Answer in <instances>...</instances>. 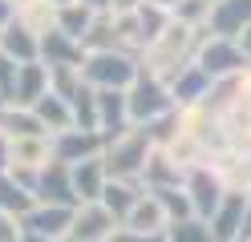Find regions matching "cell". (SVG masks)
<instances>
[{
  "label": "cell",
  "instance_id": "obj_1",
  "mask_svg": "<svg viewBox=\"0 0 251 242\" xmlns=\"http://www.w3.org/2000/svg\"><path fill=\"white\" fill-rule=\"evenodd\" d=\"M207 37H211V28H191L182 21H170L162 37L154 44H146V53L138 57L142 61V73H150V77H158V81L170 85L186 65H195V57H199V48H202Z\"/></svg>",
  "mask_w": 251,
  "mask_h": 242
},
{
  "label": "cell",
  "instance_id": "obj_2",
  "mask_svg": "<svg viewBox=\"0 0 251 242\" xmlns=\"http://www.w3.org/2000/svg\"><path fill=\"white\" fill-rule=\"evenodd\" d=\"M158 150V145L150 141V133L142 125H134V129H126V133L118 137H109L105 141V170L109 177H130V182H142V174H146V161L150 154Z\"/></svg>",
  "mask_w": 251,
  "mask_h": 242
},
{
  "label": "cell",
  "instance_id": "obj_3",
  "mask_svg": "<svg viewBox=\"0 0 251 242\" xmlns=\"http://www.w3.org/2000/svg\"><path fill=\"white\" fill-rule=\"evenodd\" d=\"M138 73H142V61L134 53H122V48H109V53H89L81 65V77L93 89H130Z\"/></svg>",
  "mask_w": 251,
  "mask_h": 242
},
{
  "label": "cell",
  "instance_id": "obj_4",
  "mask_svg": "<svg viewBox=\"0 0 251 242\" xmlns=\"http://www.w3.org/2000/svg\"><path fill=\"white\" fill-rule=\"evenodd\" d=\"M126 97H130V117H134V125H150V121H158L162 113L178 109L170 85L158 81V77H150V73H138V81L126 89Z\"/></svg>",
  "mask_w": 251,
  "mask_h": 242
},
{
  "label": "cell",
  "instance_id": "obj_5",
  "mask_svg": "<svg viewBox=\"0 0 251 242\" xmlns=\"http://www.w3.org/2000/svg\"><path fill=\"white\" fill-rule=\"evenodd\" d=\"M202 69L211 73V81H223V77H239L243 69H247V57H243V48H239V41H231V37H211L202 41V48H199V57H195Z\"/></svg>",
  "mask_w": 251,
  "mask_h": 242
},
{
  "label": "cell",
  "instance_id": "obj_6",
  "mask_svg": "<svg viewBox=\"0 0 251 242\" xmlns=\"http://www.w3.org/2000/svg\"><path fill=\"white\" fill-rule=\"evenodd\" d=\"M182 190L191 194V206H195L199 218H211L215 210H219V202L227 198V182L207 166V161H202V166H195V170H186Z\"/></svg>",
  "mask_w": 251,
  "mask_h": 242
},
{
  "label": "cell",
  "instance_id": "obj_7",
  "mask_svg": "<svg viewBox=\"0 0 251 242\" xmlns=\"http://www.w3.org/2000/svg\"><path fill=\"white\" fill-rule=\"evenodd\" d=\"M105 154V133H98V129H61V133H53V157L57 161H69V166H77V161H89V157H101Z\"/></svg>",
  "mask_w": 251,
  "mask_h": 242
},
{
  "label": "cell",
  "instance_id": "obj_8",
  "mask_svg": "<svg viewBox=\"0 0 251 242\" xmlns=\"http://www.w3.org/2000/svg\"><path fill=\"white\" fill-rule=\"evenodd\" d=\"M73 210L77 206H53V202H37L28 214L21 218V226L25 230H37V234H45L49 242H69V234H73Z\"/></svg>",
  "mask_w": 251,
  "mask_h": 242
},
{
  "label": "cell",
  "instance_id": "obj_9",
  "mask_svg": "<svg viewBox=\"0 0 251 242\" xmlns=\"http://www.w3.org/2000/svg\"><path fill=\"white\" fill-rule=\"evenodd\" d=\"M219 242H239L247 238V194L243 190H227V198L219 202V210L207 218Z\"/></svg>",
  "mask_w": 251,
  "mask_h": 242
},
{
  "label": "cell",
  "instance_id": "obj_10",
  "mask_svg": "<svg viewBox=\"0 0 251 242\" xmlns=\"http://www.w3.org/2000/svg\"><path fill=\"white\" fill-rule=\"evenodd\" d=\"M114 230H118V218L105 210V202H77L69 242H98V238H114Z\"/></svg>",
  "mask_w": 251,
  "mask_h": 242
},
{
  "label": "cell",
  "instance_id": "obj_11",
  "mask_svg": "<svg viewBox=\"0 0 251 242\" xmlns=\"http://www.w3.org/2000/svg\"><path fill=\"white\" fill-rule=\"evenodd\" d=\"M37 202H53V206H77V186H73V166L69 161H49L37 177Z\"/></svg>",
  "mask_w": 251,
  "mask_h": 242
},
{
  "label": "cell",
  "instance_id": "obj_12",
  "mask_svg": "<svg viewBox=\"0 0 251 242\" xmlns=\"http://www.w3.org/2000/svg\"><path fill=\"white\" fill-rule=\"evenodd\" d=\"M98 129L109 137L134 129V117H130V97L126 89H98Z\"/></svg>",
  "mask_w": 251,
  "mask_h": 242
},
{
  "label": "cell",
  "instance_id": "obj_13",
  "mask_svg": "<svg viewBox=\"0 0 251 242\" xmlns=\"http://www.w3.org/2000/svg\"><path fill=\"white\" fill-rule=\"evenodd\" d=\"M0 53L12 57L17 65H33V61H41V37H37L25 21L12 16V21L0 28Z\"/></svg>",
  "mask_w": 251,
  "mask_h": 242
},
{
  "label": "cell",
  "instance_id": "obj_14",
  "mask_svg": "<svg viewBox=\"0 0 251 242\" xmlns=\"http://www.w3.org/2000/svg\"><path fill=\"white\" fill-rule=\"evenodd\" d=\"M85 57H89L85 44L77 41V37H69V32H61V28H53V32H45V37H41V61L49 65V69H61V65L81 69Z\"/></svg>",
  "mask_w": 251,
  "mask_h": 242
},
{
  "label": "cell",
  "instance_id": "obj_15",
  "mask_svg": "<svg viewBox=\"0 0 251 242\" xmlns=\"http://www.w3.org/2000/svg\"><path fill=\"white\" fill-rule=\"evenodd\" d=\"M207 28L215 32V37L239 41L243 32L251 28V0H215V12H211Z\"/></svg>",
  "mask_w": 251,
  "mask_h": 242
},
{
  "label": "cell",
  "instance_id": "obj_16",
  "mask_svg": "<svg viewBox=\"0 0 251 242\" xmlns=\"http://www.w3.org/2000/svg\"><path fill=\"white\" fill-rule=\"evenodd\" d=\"M49 89H53V73H49V65H45V61H33V65H21V77H17V85H12V97H8V101H12V105H28V109H33Z\"/></svg>",
  "mask_w": 251,
  "mask_h": 242
},
{
  "label": "cell",
  "instance_id": "obj_17",
  "mask_svg": "<svg viewBox=\"0 0 251 242\" xmlns=\"http://www.w3.org/2000/svg\"><path fill=\"white\" fill-rule=\"evenodd\" d=\"M126 230H138V234H166L170 230V214H166V206L158 202V194H142V202L134 206V214L122 222Z\"/></svg>",
  "mask_w": 251,
  "mask_h": 242
},
{
  "label": "cell",
  "instance_id": "obj_18",
  "mask_svg": "<svg viewBox=\"0 0 251 242\" xmlns=\"http://www.w3.org/2000/svg\"><path fill=\"white\" fill-rule=\"evenodd\" d=\"M211 85H215V81H211V73L202 69L199 61H195V65H186V69H182V73H178L175 81H170V93H175V105H178V109H186V105H199L202 97L211 93Z\"/></svg>",
  "mask_w": 251,
  "mask_h": 242
},
{
  "label": "cell",
  "instance_id": "obj_19",
  "mask_svg": "<svg viewBox=\"0 0 251 242\" xmlns=\"http://www.w3.org/2000/svg\"><path fill=\"white\" fill-rule=\"evenodd\" d=\"M142 194H146V186L142 182H130V177H109V186H105V194H101V202H105V210L118 218V226L134 214V206L142 202Z\"/></svg>",
  "mask_w": 251,
  "mask_h": 242
},
{
  "label": "cell",
  "instance_id": "obj_20",
  "mask_svg": "<svg viewBox=\"0 0 251 242\" xmlns=\"http://www.w3.org/2000/svg\"><path fill=\"white\" fill-rule=\"evenodd\" d=\"M73 186H77V198H81V202H101V194H105V186H109L105 157L77 161V166H73Z\"/></svg>",
  "mask_w": 251,
  "mask_h": 242
},
{
  "label": "cell",
  "instance_id": "obj_21",
  "mask_svg": "<svg viewBox=\"0 0 251 242\" xmlns=\"http://www.w3.org/2000/svg\"><path fill=\"white\" fill-rule=\"evenodd\" d=\"M182 182H186V170H182L166 150H154L150 161H146L142 186H146V190H166V186H182Z\"/></svg>",
  "mask_w": 251,
  "mask_h": 242
},
{
  "label": "cell",
  "instance_id": "obj_22",
  "mask_svg": "<svg viewBox=\"0 0 251 242\" xmlns=\"http://www.w3.org/2000/svg\"><path fill=\"white\" fill-rule=\"evenodd\" d=\"M0 133L4 137H37V133H45V125H41V117H37V109H28V105H0Z\"/></svg>",
  "mask_w": 251,
  "mask_h": 242
},
{
  "label": "cell",
  "instance_id": "obj_23",
  "mask_svg": "<svg viewBox=\"0 0 251 242\" xmlns=\"http://www.w3.org/2000/svg\"><path fill=\"white\" fill-rule=\"evenodd\" d=\"M33 109H37V117H41V125H45V133H49V137H53V133H61V129H73V125H77L73 105H69L61 93H53V89L45 93Z\"/></svg>",
  "mask_w": 251,
  "mask_h": 242
},
{
  "label": "cell",
  "instance_id": "obj_24",
  "mask_svg": "<svg viewBox=\"0 0 251 242\" xmlns=\"http://www.w3.org/2000/svg\"><path fill=\"white\" fill-rule=\"evenodd\" d=\"M98 12H101V8L85 4V0L61 4V8H57V28H61V32H69V37H77V41H85V32L93 28V21H98Z\"/></svg>",
  "mask_w": 251,
  "mask_h": 242
},
{
  "label": "cell",
  "instance_id": "obj_25",
  "mask_svg": "<svg viewBox=\"0 0 251 242\" xmlns=\"http://www.w3.org/2000/svg\"><path fill=\"white\" fill-rule=\"evenodd\" d=\"M85 53H109V48H122V32H118V16L114 12H98L93 28L85 32ZM126 53V48H122Z\"/></svg>",
  "mask_w": 251,
  "mask_h": 242
},
{
  "label": "cell",
  "instance_id": "obj_26",
  "mask_svg": "<svg viewBox=\"0 0 251 242\" xmlns=\"http://www.w3.org/2000/svg\"><path fill=\"white\" fill-rule=\"evenodd\" d=\"M33 206H37V194H33V190H28V186H21L12 174H0V210H4V214L25 218Z\"/></svg>",
  "mask_w": 251,
  "mask_h": 242
},
{
  "label": "cell",
  "instance_id": "obj_27",
  "mask_svg": "<svg viewBox=\"0 0 251 242\" xmlns=\"http://www.w3.org/2000/svg\"><path fill=\"white\" fill-rule=\"evenodd\" d=\"M166 154L175 157L182 170H195V166H202V161H207V141H199L195 133H186V129H182V133L166 145Z\"/></svg>",
  "mask_w": 251,
  "mask_h": 242
},
{
  "label": "cell",
  "instance_id": "obj_28",
  "mask_svg": "<svg viewBox=\"0 0 251 242\" xmlns=\"http://www.w3.org/2000/svg\"><path fill=\"white\" fill-rule=\"evenodd\" d=\"M166 242H219L215 230H211V222L207 218H182V222H170V230H166Z\"/></svg>",
  "mask_w": 251,
  "mask_h": 242
},
{
  "label": "cell",
  "instance_id": "obj_29",
  "mask_svg": "<svg viewBox=\"0 0 251 242\" xmlns=\"http://www.w3.org/2000/svg\"><path fill=\"white\" fill-rule=\"evenodd\" d=\"M146 133H150V141L158 145V150H166L170 141H175L178 133H182V109H170V113H162L158 121H150V125H142Z\"/></svg>",
  "mask_w": 251,
  "mask_h": 242
},
{
  "label": "cell",
  "instance_id": "obj_30",
  "mask_svg": "<svg viewBox=\"0 0 251 242\" xmlns=\"http://www.w3.org/2000/svg\"><path fill=\"white\" fill-rule=\"evenodd\" d=\"M158 194V202L166 206L170 222H182V218H195V206H191V194H186L182 186H166V190H150Z\"/></svg>",
  "mask_w": 251,
  "mask_h": 242
},
{
  "label": "cell",
  "instance_id": "obj_31",
  "mask_svg": "<svg viewBox=\"0 0 251 242\" xmlns=\"http://www.w3.org/2000/svg\"><path fill=\"white\" fill-rule=\"evenodd\" d=\"M211 12H215V0H182V4L175 8V21L191 24V28H207Z\"/></svg>",
  "mask_w": 251,
  "mask_h": 242
},
{
  "label": "cell",
  "instance_id": "obj_32",
  "mask_svg": "<svg viewBox=\"0 0 251 242\" xmlns=\"http://www.w3.org/2000/svg\"><path fill=\"white\" fill-rule=\"evenodd\" d=\"M17 77H21V65L0 53V93H4V101L12 97V85H17Z\"/></svg>",
  "mask_w": 251,
  "mask_h": 242
},
{
  "label": "cell",
  "instance_id": "obj_33",
  "mask_svg": "<svg viewBox=\"0 0 251 242\" xmlns=\"http://www.w3.org/2000/svg\"><path fill=\"white\" fill-rule=\"evenodd\" d=\"M235 109H243V113H251V65L235 77Z\"/></svg>",
  "mask_w": 251,
  "mask_h": 242
},
{
  "label": "cell",
  "instance_id": "obj_34",
  "mask_svg": "<svg viewBox=\"0 0 251 242\" xmlns=\"http://www.w3.org/2000/svg\"><path fill=\"white\" fill-rule=\"evenodd\" d=\"M17 238H21V218L0 210V242H17Z\"/></svg>",
  "mask_w": 251,
  "mask_h": 242
},
{
  "label": "cell",
  "instance_id": "obj_35",
  "mask_svg": "<svg viewBox=\"0 0 251 242\" xmlns=\"http://www.w3.org/2000/svg\"><path fill=\"white\" fill-rule=\"evenodd\" d=\"M109 242H166V234H138V230H126V226H118Z\"/></svg>",
  "mask_w": 251,
  "mask_h": 242
},
{
  "label": "cell",
  "instance_id": "obj_36",
  "mask_svg": "<svg viewBox=\"0 0 251 242\" xmlns=\"http://www.w3.org/2000/svg\"><path fill=\"white\" fill-rule=\"evenodd\" d=\"M142 4H146V0H109L105 12H114V16H130V12H138Z\"/></svg>",
  "mask_w": 251,
  "mask_h": 242
},
{
  "label": "cell",
  "instance_id": "obj_37",
  "mask_svg": "<svg viewBox=\"0 0 251 242\" xmlns=\"http://www.w3.org/2000/svg\"><path fill=\"white\" fill-rule=\"evenodd\" d=\"M12 170V137L0 133V174H8Z\"/></svg>",
  "mask_w": 251,
  "mask_h": 242
},
{
  "label": "cell",
  "instance_id": "obj_38",
  "mask_svg": "<svg viewBox=\"0 0 251 242\" xmlns=\"http://www.w3.org/2000/svg\"><path fill=\"white\" fill-rule=\"evenodd\" d=\"M33 4H37V0H8V8H12V16H21V12H28Z\"/></svg>",
  "mask_w": 251,
  "mask_h": 242
},
{
  "label": "cell",
  "instance_id": "obj_39",
  "mask_svg": "<svg viewBox=\"0 0 251 242\" xmlns=\"http://www.w3.org/2000/svg\"><path fill=\"white\" fill-rule=\"evenodd\" d=\"M17 242H49V238L37 234V230H25V226H21V238H17Z\"/></svg>",
  "mask_w": 251,
  "mask_h": 242
},
{
  "label": "cell",
  "instance_id": "obj_40",
  "mask_svg": "<svg viewBox=\"0 0 251 242\" xmlns=\"http://www.w3.org/2000/svg\"><path fill=\"white\" fill-rule=\"evenodd\" d=\"M12 21V8H8V0H0V28H4Z\"/></svg>",
  "mask_w": 251,
  "mask_h": 242
},
{
  "label": "cell",
  "instance_id": "obj_41",
  "mask_svg": "<svg viewBox=\"0 0 251 242\" xmlns=\"http://www.w3.org/2000/svg\"><path fill=\"white\" fill-rule=\"evenodd\" d=\"M239 48H243V57L251 61V28H247V32H243V37H239Z\"/></svg>",
  "mask_w": 251,
  "mask_h": 242
},
{
  "label": "cell",
  "instance_id": "obj_42",
  "mask_svg": "<svg viewBox=\"0 0 251 242\" xmlns=\"http://www.w3.org/2000/svg\"><path fill=\"white\" fill-rule=\"evenodd\" d=\"M150 4H158V8H166V12H175V8L182 4V0H150Z\"/></svg>",
  "mask_w": 251,
  "mask_h": 242
},
{
  "label": "cell",
  "instance_id": "obj_43",
  "mask_svg": "<svg viewBox=\"0 0 251 242\" xmlns=\"http://www.w3.org/2000/svg\"><path fill=\"white\" fill-rule=\"evenodd\" d=\"M247 238H251V190H247Z\"/></svg>",
  "mask_w": 251,
  "mask_h": 242
},
{
  "label": "cell",
  "instance_id": "obj_44",
  "mask_svg": "<svg viewBox=\"0 0 251 242\" xmlns=\"http://www.w3.org/2000/svg\"><path fill=\"white\" fill-rule=\"evenodd\" d=\"M85 4H93V8H101V12H105V4H109V0H85Z\"/></svg>",
  "mask_w": 251,
  "mask_h": 242
},
{
  "label": "cell",
  "instance_id": "obj_45",
  "mask_svg": "<svg viewBox=\"0 0 251 242\" xmlns=\"http://www.w3.org/2000/svg\"><path fill=\"white\" fill-rule=\"evenodd\" d=\"M49 4H57V8H61V4H73V0H49Z\"/></svg>",
  "mask_w": 251,
  "mask_h": 242
},
{
  "label": "cell",
  "instance_id": "obj_46",
  "mask_svg": "<svg viewBox=\"0 0 251 242\" xmlns=\"http://www.w3.org/2000/svg\"><path fill=\"white\" fill-rule=\"evenodd\" d=\"M0 105H8V101H4V93H0Z\"/></svg>",
  "mask_w": 251,
  "mask_h": 242
},
{
  "label": "cell",
  "instance_id": "obj_47",
  "mask_svg": "<svg viewBox=\"0 0 251 242\" xmlns=\"http://www.w3.org/2000/svg\"><path fill=\"white\" fill-rule=\"evenodd\" d=\"M98 242H109V238H98Z\"/></svg>",
  "mask_w": 251,
  "mask_h": 242
},
{
  "label": "cell",
  "instance_id": "obj_48",
  "mask_svg": "<svg viewBox=\"0 0 251 242\" xmlns=\"http://www.w3.org/2000/svg\"><path fill=\"white\" fill-rule=\"evenodd\" d=\"M239 242H251V238H239Z\"/></svg>",
  "mask_w": 251,
  "mask_h": 242
}]
</instances>
